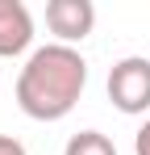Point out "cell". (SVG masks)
Wrapping results in <instances>:
<instances>
[{
  "label": "cell",
  "mask_w": 150,
  "mask_h": 155,
  "mask_svg": "<svg viewBox=\"0 0 150 155\" xmlns=\"http://www.w3.org/2000/svg\"><path fill=\"white\" fill-rule=\"evenodd\" d=\"M88 84V63L75 46L50 42L25 59L17 76V105L33 122H63L71 113Z\"/></svg>",
  "instance_id": "cell-1"
},
{
  "label": "cell",
  "mask_w": 150,
  "mask_h": 155,
  "mask_svg": "<svg viewBox=\"0 0 150 155\" xmlns=\"http://www.w3.org/2000/svg\"><path fill=\"white\" fill-rule=\"evenodd\" d=\"M108 101L121 113H146L150 109V59L146 54H129L121 63H113V71H108Z\"/></svg>",
  "instance_id": "cell-2"
},
{
  "label": "cell",
  "mask_w": 150,
  "mask_h": 155,
  "mask_svg": "<svg viewBox=\"0 0 150 155\" xmlns=\"http://www.w3.org/2000/svg\"><path fill=\"white\" fill-rule=\"evenodd\" d=\"M46 25L63 46L83 42L96 29V4L92 0H50L46 4Z\"/></svg>",
  "instance_id": "cell-3"
},
{
  "label": "cell",
  "mask_w": 150,
  "mask_h": 155,
  "mask_svg": "<svg viewBox=\"0 0 150 155\" xmlns=\"http://www.w3.org/2000/svg\"><path fill=\"white\" fill-rule=\"evenodd\" d=\"M33 42V17L21 0H0V59L25 54Z\"/></svg>",
  "instance_id": "cell-4"
},
{
  "label": "cell",
  "mask_w": 150,
  "mask_h": 155,
  "mask_svg": "<svg viewBox=\"0 0 150 155\" xmlns=\"http://www.w3.org/2000/svg\"><path fill=\"white\" fill-rule=\"evenodd\" d=\"M63 155H117V147H113V138L100 134V130H79V134L67 138Z\"/></svg>",
  "instance_id": "cell-5"
},
{
  "label": "cell",
  "mask_w": 150,
  "mask_h": 155,
  "mask_svg": "<svg viewBox=\"0 0 150 155\" xmlns=\"http://www.w3.org/2000/svg\"><path fill=\"white\" fill-rule=\"evenodd\" d=\"M133 155H150V117L138 126V134H133Z\"/></svg>",
  "instance_id": "cell-6"
},
{
  "label": "cell",
  "mask_w": 150,
  "mask_h": 155,
  "mask_svg": "<svg viewBox=\"0 0 150 155\" xmlns=\"http://www.w3.org/2000/svg\"><path fill=\"white\" fill-rule=\"evenodd\" d=\"M0 155H25V147L17 138H8V134H0Z\"/></svg>",
  "instance_id": "cell-7"
}]
</instances>
